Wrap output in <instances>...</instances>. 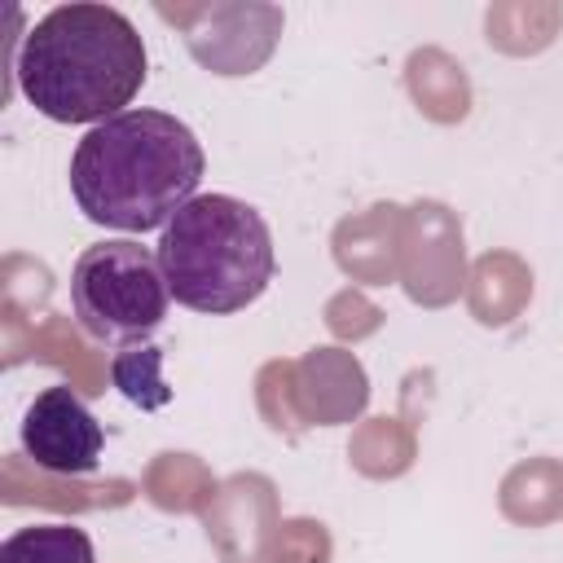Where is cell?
Masks as SVG:
<instances>
[{"instance_id":"cell-1","label":"cell","mask_w":563,"mask_h":563,"mask_svg":"<svg viewBox=\"0 0 563 563\" xmlns=\"http://www.w3.org/2000/svg\"><path fill=\"white\" fill-rule=\"evenodd\" d=\"M207 154L189 123L167 110H123L84 132L70 154V194L79 211L119 233L167 229L198 198Z\"/></svg>"},{"instance_id":"cell-2","label":"cell","mask_w":563,"mask_h":563,"mask_svg":"<svg viewBox=\"0 0 563 563\" xmlns=\"http://www.w3.org/2000/svg\"><path fill=\"white\" fill-rule=\"evenodd\" d=\"M145 40L110 4H57L18 48V88L53 123H106L145 84Z\"/></svg>"},{"instance_id":"cell-3","label":"cell","mask_w":563,"mask_h":563,"mask_svg":"<svg viewBox=\"0 0 563 563\" xmlns=\"http://www.w3.org/2000/svg\"><path fill=\"white\" fill-rule=\"evenodd\" d=\"M158 268L176 303L194 312H242L277 268L264 216L233 194H198L158 238Z\"/></svg>"},{"instance_id":"cell-4","label":"cell","mask_w":563,"mask_h":563,"mask_svg":"<svg viewBox=\"0 0 563 563\" xmlns=\"http://www.w3.org/2000/svg\"><path fill=\"white\" fill-rule=\"evenodd\" d=\"M70 303L88 339L97 343H141L150 339L172 303L158 268V251L141 242H97L75 260Z\"/></svg>"},{"instance_id":"cell-5","label":"cell","mask_w":563,"mask_h":563,"mask_svg":"<svg viewBox=\"0 0 563 563\" xmlns=\"http://www.w3.org/2000/svg\"><path fill=\"white\" fill-rule=\"evenodd\" d=\"M101 422L66 383L44 387L22 418V449L40 471L88 475L101 462Z\"/></svg>"},{"instance_id":"cell-6","label":"cell","mask_w":563,"mask_h":563,"mask_svg":"<svg viewBox=\"0 0 563 563\" xmlns=\"http://www.w3.org/2000/svg\"><path fill=\"white\" fill-rule=\"evenodd\" d=\"M0 563H97L92 541L75 523H31L4 537Z\"/></svg>"},{"instance_id":"cell-7","label":"cell","mask_w":563,"mask_h":563,"mask_svg":"<svg viewBox=\"0 0 563 563\" xmlns=\"http://www.w3.org/2000/svg\"><path fill=\"white\" fill-rule=\"evenodd\" d=\"M158 361H163L158 347H128V352L114 356V383L123 387L128 400L154 409V405H163L172 396L163 387V378H158Z\"/></svg>"}]
</instances>
